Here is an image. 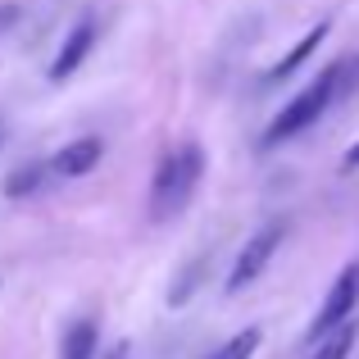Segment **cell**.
I'll use <instances>...</instances> for the list:
<instances>
[{"instance_id":"obj_12","label":"cell","mask_w":359,"mask_h":359,"mask_svg":"<svg viewBox=\"0 0 359 359\" xmlns=\"http://www.w3.org/2000/svg\"><path fill=\"white\" fill-rule=\"evenodd\" d=\"M332 87H337V96L359 91V55H346V60L332 64Z\"/></svg>"},{"instance_id":"obj_3","label":"cell","mask_w":359,"mask_h":359,"mask_svg":"<svg viewBox=\"0 0 359 359\" xmlns=\"http://www.w3.org/2000/svg\"><path fill=\"white\" fill-rule=\"evenodd\" d=\"M355 305H359V259L346 264V269L337 273V282L327 287L323 305H318L314 323H309V337H314V341H323V337H332L337 327H346L355 318Z\"/></svg>"},{"instance_id":"obj_13","label":"cell","mask_w":359,"mask_h":359,"mask_svg":"<svg viewBox=\"0 0 359 359\" xmlns=\"http://www.w3.org/2000/svg\"><path fill=\"white\" fill-rule=\"evenodd\" d=\"M341 168H346V173H355V168H359V141H355V146L341 155Z\"/></svg>"},{"instance_id":"obj_4","label":"cell","mask_w":359,"mask_h":359,"mask_svg":"<svg viewBox=\"0 0 359 359\" xmlns=\"http://www.w3.org/2000/svg\"><path fill=\"white\" fill-rule=\"evenodd\" d=\"M282 237H287V223H264L259 232H255L250 241L241 245V255L232 259V273H228V291H241V287H250L255 278H259L264 269H269V259L278 255V245Z\"/></svg>"},{"instance_id":"obj_11","label":"cell","mask_w":359,"mask_h":359,"mask_svg":"<svg viewBox=\"0 0 359 359\" xmlns=\"http://www.w3.org/2000/svg\"><path fill=\"white\" fill-rule=\"evenodd\" d=\"M259 327H245V332H237L232 341H223L219 351H214L210 359H255V351H259Z\"/></svg>"},{"instance_id":"obj_7","label":"cell","mask_w":359,"mask_h":359,"mask_svg":"<svg viewBox=\"0 0 359 359\" xmlns=\"http://www.w3.org/2000/svg\"><path fill=\"white\" fill-rule=\"evenodd\" d=\"M327 32H332V23H327V18H318V23L309 27V32L300 36V41L291 46V50H287V55H282V60H278V64L269 69V82H287V78H291L296 69H305V60H309V55L318 50V41H323Z\"/></svg>"},{"instance_id":"obj_8","label":"cell","mask_w":359,"mask_h":359,"mask_svg":"<svg viewBox=\"0 0 359 359\" xmlns=\"http://www.w3.org/2000/svg\"><path fill=\"white\" fill-rule=\"evenodd\" d=\"M96 346H100V327H96V318H78V323L64 327L60 359H96Z\"/></svg>"},{"instance_id":"obj_1","label":"cell","mask_w":359,"mask_h":359,"mask_svg":"<svg viewBox=\"0 0 359 359\" xmlns=\"http://www.w3.org/2000/svg\"><path fill=\"white\" fill-rule=\"evenodd\" d=\"M205 177V150L196 141H182V146L164 150L155 177H150V219L155 223H168L191 205L196 187Z\"/></svg>"},{"instance_id":"obj_5","label":"cell","mask_w":359,"mask_h":359,"mask_svg":"<svg viewBox=\"0 0 359 359\" xmlns=\"http://www.w3.org/2000/svg\"><path fill=\"white\" fill-rule=\"evenodd\" d=\"M91 46H96V23H91V18H82V23L73 27L69 36H64L60 55L50 60V82H64V78H73V73L82 69V60L91 55Z\"/></svg>"},{"instance_id":"obj_9","label":"cell","mask_w":359,"mask_h":359,"mask_svg":"<svg viewBox=\"0 0 359 359\" xmlns=\"http://www.w3.org/2000/svg\"><path fill=\"white\" fill-rule=\"evenodd\" d=\"M41 177H46V168L36 164V159H32V164H18L14 173L5 177V196H9V201H23V196H32L36 187H41Z\"/></svg>"},{"instance_id":"obj_14","label":"cell","mask_w":359,"mask_h":359,"mask_svg":"<svg viewBox=\"0 0 359 359\" xmlns=\"http://www.w3.org/2000/svg\"><path fill=\"white\" fill-rule=\"evenodd\" d=\"M100 359H128V346H114L109 355H100Z\"/></svg>"},{"instance_id":"obj_2","label":"cell","mask_w":359,"mask_h":359,"mask_svg":"<svg viewBox=\"0 0 359 359\" xmlns=\"http://www.w3.org/2000/svg\"><path fill=\"white\" fill-rule=\"evenodd\" d=\"M337 100V87H332V69H323L314 82H309L305 91H296V96L287 100V109H282L278 118L264 128V146H278V141H291L300 137L305 128H314L318 118H323V109Z\"/></svg>"},{"instance_id":"obj_6","label":"cell","mask_w":359,"mask_h":359,"mask_svg":"<svg viewBox=\"0 0 359 359\" xmlns=\"http://www.w3.org/2000/svg\"><path fill=\"white\" fill-rule=\"evenodd\" d=\"M100 159H105V141L100 137H78L55 155V173L60 177H87Z\"/></svg>"},{"instance_id":"obj_10","label":"cell","mask_w":359,"mask_h":359,"mask_svg":"<svg viewBox=\"0 0 359 359\" xmlns=\"http://www.w3.org/2000/svg\"><path fill=\"white\" fill-rule=\"evenodd\" d=\"M355 337H359V327H355V318L346 327H337L332 337H323L318 341V351L309 355V359H351V351H355Z\"/></svg>"}]
</instances>
